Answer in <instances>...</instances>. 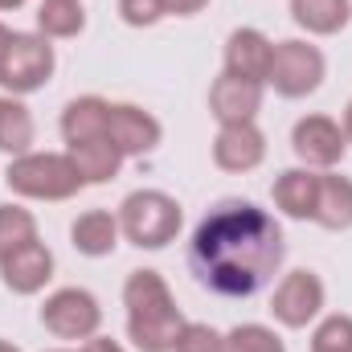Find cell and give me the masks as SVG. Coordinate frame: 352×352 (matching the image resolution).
<instances>
[{
  "label": "cell",
  "instance_id": "d6a6232c",
  "mask_svg": "<svg viewBox=\"0 0 352 352\" xmlns=\"http://www.w3.org/2000/svg\"><path fill=\"white\" fill-rule=\"evenodd\" d=\"M0 352H21L16 344H8V340H0Z\"/></svg>",
  "mask_w": 352,
  "mask_h": 352
},
{
  "label": "cell",
  "instance_id": "7402d4cb",
  "mask_svg": "<svg viewBox=\"0 0 352 352\" xmlns=\"http://www.w3.org/2000/svg\"><path fill=\"white\" fill-rule=\"evenodd\" d=\"M87 29V12L82 0H41L37 8V33L41 37H78Z\"/></svg>",
  "mask_w": 352,
  "mask_h": 352
},
{
  "label": "cell",
  "instance_id": "4dcf8cb0",
  "mask_svg": "<svg viewBox=\"0 0 352 352\" xmlns=\"http://www.w3.org/2000/svg\"><path fill=\"white\" fill-rule=\"evenodd\" d=\"M344 140L352 144V98H349V107H344Z\"/></svg>",
  "mask_w": 352,
  "mask_h": 352
},
{
  "label": "cell",
  "instance_id": "ac0fdd59",
  "mask_svg": "<svg viewBox=\"0 0 352 352\" xmlns=\"http://www.w3.org/2000/svg\"><path fill=\"white\" fill-rule=\"evenodd\" d=\"M316 226L324 230H352V180L340 173H320V197H316Z\"/></svg>",
  "mask_w": 352,
  "mask_h": 352
},
{
  "label": "cell",
  "instance_id": "484cf974",
  "mask_svg": "<svg viewBox=\"0 0 352 352\" xmlns=\"http://www.w3.org/2000/svg\"><path fill=\"white\" fill-rule=\"evenodd\" d=\"M173 352H226V332H217L209 324H197V320H184Z\"/></svg>",
  "mask_w": 352,
  "mask_h": 352
},
{
  "label": "cell",
  "instance_id": "ba28073f",
  "mask_svg": "<svg viewBox=\"0 0 352 352\" xmlns=\"http://www.w3.org/2000/svg\"><path fill=\"white\" fill-rule=\"evenodd\" d=\"M291 152L299 156L303 168H316V173H332L344 152H349V140H344V127L328 115H303L291 131Z\"/></svg>",
  "mask_w": 352,
  "mask_h": 352
},
{
  "label": "cell",
  "instance_id": "83f0119b",
  "mask_svg": "<svg viewBox=\"0 0 352 352\" xmlns=\"http://www.w3.org/2000/svg\"><path fill=\"white\" fill-rule=\"evenodd\" d=\"M209 0H164V12L168 16H192V12H201Z\"/></svg>",
  "mask_w": 352,
  "mask_h": 352
},
{
  "label": "cell",
  "instance_id": "6da1fadb",
  "mask_svg": "<svg viewBox=\"0 0 352 352\" xmlns=\"http://www.w3.org/2000/svg\"><path fill=\"white\" fill-rule=\"evenodd\" d=\"M287 254L278 221L254 201H221L192 230L188 266L201 287L226 299H250L278 274Z\"/></svg>",
  "mask_w": 352,
  "mask_h": 352
},
{
  "label": "cell",
  "instance_id": "30bf717a",
  "mask_svg": "<svg viewBox=\"0 0 352 352\" xmlns=\"http://www.w3.org/2000/svg\"><path fill=\"white\" fill-rule=\"evenodd\" d=\"M160 135H164V127H160V119H156L152 111H144V107H135V102H111L107 140L123 152V160H127V156H148V152H156Z\"/></svg>",
  "mask_w": 352,
  "mask_h": 352
},
{
  "label": "cell",
  "instance_id": "d4e9b609",
  "mask_svg": "<svg viewBox=\"0 0 352 352\" xmlns=\"http://www.w3.org/2000/svg\"><path fill=\"white\" fill-rule=\"evenodd\" d=\"M311 352H352V316H324L311 332Z\"/></svg>",
  "mask_w": 352,
  "mask_h": 352
},
{
  "label": "cell",
  "instance_id": "9c48e42d",
  "mask_svg": "<svg viewBox=\"0 0 352 352\" xmlns=\"http://www.w3.org/2000/svg\"><path fill=\"white\" fill-rule=\"evenodd\" d=\"M324 278L316 270H291L283 274V283L270 295V316L283 328H307L320 311H324Z\"/></svg>",
  "mask_w": 352,
  "mask_h": 352
},
{
  "label": "cell",
  "instance_id": "277c9868",
  "mask_svg": "<svg viewBox=\"0 0 352 352\" xmlns=\"http://www.w3.org/2000/svg\"><path fill=\"white\" fill-rule=\"evenodd\" d=\"M4 184L16 197H29V201H70L78 188H87L78 168H74V160L66 152H25V156H12L8 168H4Z\"/></svg>",
  "mask_w": 352,
  "mask_h": 352
},
{
  "label": "cell",
  "instance_id": "f1b7e54d",
  "mask_svg": "<svg viewBox=\"0 0 352 352\" xmlns=\"http://www.w3.org/2000/svg\"><path fill=\"white\" fill-rule=\"evenodd\" d=\"M82 352H127V349H123L119 340H111V336H90Z\"/></svg>",
  "mask_w": 352,
  "mask_h": 352
},
{
  "label": "cell",
  "instance_id": "4fadbf2b",
  "mask_svg": "<svg viewBox=\"0 0 352 352\" xmlns=\"http://www.w3.org/2000/svg\"><path fill=\"white\" fill-rule=\"evenodd\" d=\"M0 278H4V287L12 295H37V291H45V283L54 278V254H50V246L41 238L29 242V246H16L12 254L0 258Z\"/></svg>",
  "mask_w": 352,
  "mask_h": 352
},
{
  "label": "cell",
  "instance_id": "1f68e13d",
  "mask_svg": "<svg viewBox=\"0 0 352 352\" xmlns=\"http://www.w3.org/2000/svg\"><path fill=\"white\" fill-rule=\"evenodd\" d=\"M25 0H0V12H12V8H21Z\"/></svg>",
  "mask_w": 352,
  "mask_h": 352
},
{
  "label": "cell",
  "instance_id": "2e32d148",
  "mask_svg": "<svg viewBox=\"0 0 352 352\" xmlns=\"http://www.w3.org/2000/svg\"><path fill=\"white\" fill-rule=\"evenodd\" d=\"M119 217L111 213V209H87V213H78V221L70 226V242H74V250L78 254H87V258H107V254H115V246H119Z\"/></svg>",
  "mask_w": 352,
  "mask_h": 352
},
{
  "label": "cell",
  "instance_id": "8fae6325",
  "mask_svg": "<svg viewBox=\"0 0 352 352\" xmlns=\"http://www.w3.org/2000/svg\"><path fill=\"white\" fill-rule=\"evenodd\" d=\"M266 160V135L258 123H226L213 140V164L221 173H254Z\"/></svg>",
  "mask_w": 352,
  "mask_h": 352
},
{
  "label": "cell",
  "instance_id": "ffe728a7",
  "mask_svg": "<svg viewBox=\"0 0 352 352\" xmlns=\"http://www.w3.org/2000/svg\"><path fill=\"white\" fill-rule=\"evenodd\" d=\"M291 21L311 37H332L352 21V0H291Z\"/></svg>",
  "mask_w": 352,
  "mask_h": 352
},
{
  "label": "cell",
  "instance_id": "d6986e66",
  "mask_svg": "<svg viewBox=\"0 0 352 352\" xmlns=\"http://www.w3.org/2000/svg\"><path fill=\"white\" fill-rule=\"evenodd\" d=\"M66 156L82 176V184H107L123 168V152L111 140H87V144H66Z\"/></svg>",
  "mask_w": 352,
  "mask_h": 352
},
{
  "label": "cell",
  "instance_id": "cb8c5ba5",
  "mask_svg": "<svg viewBox=\"0 0 352 352\" xmlns=\"http://www.w3.org/2000/svg\"><path fill=\"white\" fill-rule=\"evenodd\" d=\"M226 352H287V344L266 324H238L226 332Z\"/></svg>",
  "mask_w": 352,
  "mask_h": 352
},
{
  "label": "cell",
  "instance_id": "5b68a950",
  "mask_svg": "<svg viewBox=\"0 0 352 352\" xmlns=\"http://www.w3.org/2000/svg\"><path fill=\"white\" fill-rule=\"evenodd\" d=\"M324 74H328V62H324L320 45L291 37V41L274 45L270 70H266V87L274 94H283V98H307V94L320 90Z\"/></svg>",
  "mask_w": 352,
  "mask_h": 352
},
{
  "label": "cell",
  "instance_id": "3957f363",
  "mask_svg": "<svg viewBox=\"0 0 352 352\" xmlns=\"http://www.w3.org/2000/svg\"><path fill=\"white\" fill-rule=\"evenodd\" d=\"M115 217H119V234L140 250H164L168 242H176V234L184 226V213H180L176 197L160 192V188L127 192Z\"/></svg>",
  "mask_w": 352,
  "mask_h": 352
},
{
  "label": "cell",
  "instance_id": "e0dca14e",
  "mask_svg": "<svg viewBox=\"0 0 352 352\" xmlns=\"http://www.w3.org/2000/svg\"><path fill=\"white\" fill-rule=\"evenodd\" d=\"M107 115H111V102L98 98V94H82V98L66 102V111H62V140L66 144L107 140Z\"/></svg>",
  "mask_w": 352,
  "mask_h": 352
},
{
  "label": "cell",
  "instance_id": "44dd1931",
  "mask_svg": "<svg viewBox=\"0 0 352 352\" xmlns=\"http://www.w3.org/2000/svg\"><path fill=\"white\" fill-rule=\"evenodd\" d=\"M33 115L16 94H0V152L4 156H25L33 152Z\"/></svg>",
  "mask_w": 352,
  "mask_h": 352
},
{
  "label": "cell",
  "instance_id": "603a6c76",
  "mask_svg": "<svg viewBox=\"0 0 352 352\" xmlns=\"http://www.w3.org/2000/svg\"><path fill=\"white\" fill-rule=\"evenodd\" d=\"M29 242H37V217L21 205H0V258Z\"/></svg>",
  "mask_w": 352,
  "mask_h": 352
},
{
  "label": "cell",
  "instance_id": "7a4b0ae2",
  "mask_svg": "<svg viewBox=\"0 0 352 352\" xmlns=\"http://www.w3.org/2000/svg\"><path fill=\"white\" fill-rule=\"evenodd\" d=\"M123 307H127V340L140 352L176 349L184 316L160 270H131L123 283Z\"/></svg>",
  "mask_w": 352,
  "mask_h": 352
},
{
  "label": "cell",
  "instance_id": "836d02e7",
  "mask_svg": "<svg viewBox=\"0 0 352 352\" xmlns=\"http://www.w3.org/2000/svg\"><path fill=\"white\" fill-rule=\"evenodd\" d=\"M50 352H74V349H50ZM78 352H82V349H78Z\"/></svg>",
  "mask_w": 352,
  "mask_h": 352
},
{
  "label": "cell",
  "instance_id": "8992f818",
  "mask_svg": "<svg viewBox=\"0 0 352 352\" xmlns=\"http://www.w3.org/2000/svg\"><path fill=\"white\" fill-rule=\"evenodd\" d=\"M54 66H58V58H54L50 37H41V33H12V45H8V54L0 62V87L8 94H16V98L33 94V90H41L54 78Z\"/></svg>",
  "mask_w": 352,
  "mask_h": 352
},
{
  "label": "cell",
  "instance_id": "9a60e30c",
  "mask_svg": "<svg viewBox=\"0 0 352 352\" xmlns=\"http://www.w3.org/2000/svg\"><path fill=\"white\" fill-rule=\"evenodd\" d=\"M274 205L278 213L295 217V221H311L316 217V197H320V173L316 168H287L274 180Z\"/></svg>",
  "mask_w": 352,
  "mask_h": 352
},
{
  "label": "cell",
  "instance_id": "52a82bcc",
  "mask_svg": "<svg viewBox=\"0 0 352 352\" xmlns=\"http://www.w3.org/2000/svg\"><path fill=\"white\" fill-rule=\"evenodd\" d=\"M41 324L58 336V340H90L98 336L102 324V307L98 299L82 287H62L41 303Z\"/></svg>",
  "mask_w": 352,
  "mask_h": 352
},
{
  "label": "cell",
  "instance_id": "4316f807",
  "mask_svg": "<svg viewBox=\"0 0 352 352\" xmlns=\"http://www.w3.org/2000/svg\"><path fill=\"white\" fill-rule=\"evenodd\" d=\"M119 16H123V25H131V29H152V25H160L168 12H164V0H119Z\"/></svg>",
  "mask_w": 352,
  "mask_h": 352
},
{
  "label": "cell",
  "instance_id": "7c38bea8",
  "mask_svg": "<svg viewBox=\"0 0 352 352\" xmlns=\"http://www.w3.org/2000/svg\"><path fill=\"white\" fill-rule=\"evenodd\" d=\"M263 82H250V78H238V74H221L213 87H209V115L226 127V123H254L258 111H263Z\"/></svg>",
  "mask_w": 352,
  "mask_h": 352
},
{
  "label": "cell",
  "instance_id": "5bb4252c",
  "mask_svg": "<svg viewBox=\"0 0 352 352\" xmlns=\"http://www.w3.org/2000/svg\"><path fill=\"white\" fill-rule=\"evenodd\" d=\"M270 54H274V41L263 29H234L226 37V74H238V78H250V82L266 87Z\"/></svg>",
  "mask_w": 352,
  "mask_h": 352
},
{
  "label": "cell",
  "instance_id": "f546056e",
  "mask_svg": "<svg viewBox=\"0 0 352 352\" xmlns=\"http://www.w3.org/2000/svg\"><path fill=\"white\" fill-rule=\"evenodd\" d=\"M8 45H12V29H8V25H0V62H4Z\"/></svg>",
  "mask_w": 352,
  "mask_h": 352
}]
</instances>
